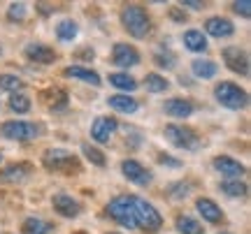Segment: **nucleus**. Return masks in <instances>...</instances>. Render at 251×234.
Wrapping results in <instances>:
<instances>
[{"mask_svg":"<svg viewBox=\"0 0 251 234\" xmlns=\"http://www.w3.org/2000/svg\"><path fill=\"white\" fill-rule=\"evenodd\" d=\"M0 160H2V155H0Z\"/></svg>","mask_w":251,"mask_h":234,"instance_id":"39","label":"nucleus"},{"mask_svg":"<svg viewBox=\"0 0 251 234\" xmlns=\"http://www.w3.org/2000/svg\"><path fill=\"white\" fill-rule=\"evenodd\" d=\"M165 114L172 118H188L193 114V105L188 100H181V98H172L165 102Z\"/></svg>","mask_w":251,"mask_h":234,"instance_id":"15","label":"nucleus"},{"mask_svg":"<svg viewBox=\"0 0 251 234\" xmlns=\"http://www.w3.org/2000/svg\"><path fill=\"white\" fill-rule=\"evenodd\" d=\"M121 171L126 174V179L135 183V186H149L151 183V171L147 170L144 165H140L137 160H124Z\"/></svg>","mask_w":251,"mask_h":234,"instance_id":"9","label":"nucleus"},{"mask_svg":"<svg viewBox=\"0 0 251 234\" xmlns=\"http://www.w3.org/2000/svg\"><path fill=\"white\" fill-rule=\"evenodd\" d=\"M26 58L28 61H35V63H40V65H47V63H54L56 61V51L47 44H28Z\"/></svg>","mask_w":251,"mask_h":234,"instance_id":"14","label":"nucleus"},{"mask_svg":"<svg viewBox=\"0 0 251 234\" xmlns=\"http://www.w3.org/2000/svg\"><path fill=\"white\" fill-rule=\"evenodd\" d=\"M30 174V165L26 162H21V165H9L5 170L0 171V181L2 183H19V181H24Z\"/></svg>","mask_w":251,"mask_h":234,"instance_id":"17","label":"nucleus"},{"mask_svg":"<svg viewBox=\"0 0 251 234\" xmlns=\"http://www.w3.org/2000/svg\"><path fill=\"white\" fill-rule=\"evenodd\" d=\"M81 151H84V155H86V158H89L93 165H98V167H105V153H102V151H98L96 146L84 144V146H81Z\"/></svg>","mask_w":251,"mask_h":234,"instance_id":"30","label":"nucleus"},{"mask_svg":"<svg viewBox=\"0 0 251 234\" xmlns=\"http://www.w3.org/2000/svg\"><path fill=\"white\" fill-rule=\"evenodd\" d=\"M188 190H191L188 183H177V186H172L170 188V192H172V197L175 199H181V197H186L188 195Z\"/></svg>","mask_w":251,"mask_h":234,"instance_id":"33","label":"nucleus"},{"mask_svg":"<svg viewBox=\"0 0 251 234\" xmlns=\"http://www.w3.org/2000/svg\"><path fill=\"white\" fill-rule=\"evenodd\" d=\"M184 7H193V9H202V2H193V0H186Z\"/></svg>","mask_w":251,"mask_h":234,"instance_id":"36","label":"nucleus"},{"mask_svg":"<svg viewBox=\"0 0 251 234\" xmlns=\"http://www.w3.org/2000/svg\"><path fill=\"white\" fill-rule=\"evenodd\" d=\"M191 70H193V74H196L198 79H212L219 67L214 65V61H207V58H196V61L191 63Z\"/></svg>","mask_w":251,"mask_h":234,"instance_id":"20","label":"nucleus"},{"mask_svg":"<svg viewBox=\"0 0 251 234\" xmlns=\"http://www.w3.org/2000/svg\"><path fill=\"white\" fill-rule=\"evenodd\" d=\"M7 17L12 19V21H21V19L26 17V5H24V2H17V5H9Z\"/></svg>","mask_w":251,"mask_h":234,"instance_id":"32","label":"nucleus"},{"mask_svg":"<svg viewBox=\"0 0 251 234\" xmlns=\"http://www.w3.org/2000/svg\"><path fill=\"white\" fill-rule=\"evenodd\" d=\"M221 234H228V232H221Z\"/></svg>","mask_w":251,"mask_h":234,"instance_id":"38","label":"nucleus"},{"mask_svg":"<svg viewBox=\"0 0 251 234\" xmlns=\"http://www.w3.org/2000/svg\"><path fill=\"white\" fill-rule=\"evenodd\" d=\"M63 74H65V77H72V79L86 81V84H91V86H100L98 72H93V70H86V67H81V65H72V67H68V70H65Z\"/></svg>","mask_w":251,"mask_h":234,"instance_id":"18","label":"nucleus"},{"mask_svg":"<svg viewBox=\"0 0 251 234\" xmlns=\"http://www.w3.org/2000/svg\"><path fill=\"white\" fill-rule=\"evenodd\" d=\"M121 23L137 40H142L151 33V19L147 14V9L140 7V5H126L124 12H121Z\"/></svg>","mask_w":251,"mask_h":234,"instance_id":"2","label":"nucleus"},{"mask_svg":"<svg viewBox=\"0 0 251 234\" xmlns=\"http://www.w3.org/2000/svg\"><path fill=\"white\" fill-rule=\"evenodd\" d=\"M205 30L209 33L212 37H230L235 33V26L228 21V19L224 17H212V19H207L205 21Z\"/></svg>","mask_w":251,"mask_h":234,"instance_id":"13","label":"nucleus"},{"mask_svg":"<svg viewBox=\"0 0 251 234\" xmlns=\"http://www.w3.org/2000/svg\"><path fill=\"white\" fill-rule=\"evenodd\" d=\"M214 170L221 171V176H228V179H237L244 174V167L235 158H228V155H216L214 158Z\"/></svg>","mask_w":251,"mask_h":234,"instance_id":"12","label":"nucleus"},{"mask_svg":"<svg viewBox=\"0 0 251 234\" xmlns=\"http://www.w3.org/2000/svg\"><path fill=\"white\" fill-rule=\"evenodd\" d=\"M107 105L121 111V114H135L137 111V100L128 98V95H112V98H107Z\"/></svg>","mask_w":251,"mask_h":234,"instance_id":"19","label":"nucleus"},{"mask_svg":"<svg viewBox=\"0 0 251 234\" xmlns=\"http://www.w3.org/2000/svg\"><path fill=\"white\" fill-rule=\"evenodd\" d=\"M21 88V79L14 74H0V90H7V93H19Z\"/></svg>","mask_w":251,"mask_h":234,"instance_id":"29","label":"nucleus"},{"mask_svg":"<svg viewBox=\"0 0 251 234\" xmlns=\"http://www.w3.org/2000/svg\"><path fill=\"white\" fill-rule=\"evenodd\" d=\"M24 234H49L54 230L51 223H45V220H40V218H28L26 223H24Z\"/></svg>","mask_w":251,"mask_h":234,"instance_id":"22","label":"nucleus"},{"mask_svg":"<svg viewBox=\"0 0 251 234\" xmlns=\"http://www.w3.org/2000/svg\"><path fill=\"white\" fill-rule=\"evenodd\" d=\"M117 118L112 116H100L93 121V126H91V137L98 142V144H107L109 139H112V135L117 132Z\"/></svg>","mask_w":251,"mask_h":234,"instance_id":"7","label":"nucleus"},{"mask_svg":"<svg viewBox=\"0 0 251 234\" xmlns=\"http://www.w3.org/2000/svg\"><path fill=\"white\" fill-rule=\"evenodd\" d=\"M158 162H163V165H170V167H179V165H181L179 160H172V155H165V153L158 155Z\"/></svg>","mask_w":251,"mask_h":234,"instance_id":"35","label":"nucleus"},{"mask_svg":"<svg viewBox=\"0 0 251 234\" xmlns=\"http://www.w3.org/2000/svg\"><path fill=\"white\" fill-rule=\"evenodd\" d=\"M112 61H114V65H119V67H135V65L140 63V54H137L135 46L119 42V44H114Z\"/></svg>","mask_w":251,"mask_h":234,"instance_id":"10","label":"nucleus"},{"mask_svg":"<svg viewBox=\"0 0 251 234\" xmlns=\"http://www.w3.org/2000/svg\"><path fill=\"white\" fill-rule=\"evenodd\" d=\"M221 190L228 197H244L247 195V183H242L240 179H230L221 183Z\"/></svg>","mask_w":251,"mask_h":234,"instance_id":"24","label":"nucleus"},{"mask_svg":"<svg viewBox=\"0 0 251 234\" xmlns=\"http://www.w3.org/2000/svg\"><path fill=\"white\" fill-rule=\"evenodd\" d=\"M153 61H156V65H158V67H168V70H170V67H175V61H177V58H175V54H172V51H168V49H165V51H156V56H153Z\"/></svg>","mask_w":251,"mask_h":234,"instance_id":"31","label":"nucleus"},{"mask_svg":"<svg viewBox=\"0 0 251 234\" xmlns=\"http://www.w3.org/2000/svg\"><path fill=\"white\" fill-rule=\"evenodd\" d=\"M249 7H251L249 0H242V2H235V5H233V9L237 12V14H242V17H249V14H251Z\"/></svg>","mask_w":251,"mask_h":234,"instance_id":"34","label":"nucleus"},{"mask_svg":"<svg viewBox=\"0 0 251 234\" xmlns=\"http://www.w3.org/2000/svg\"><path fill=\"white\" fill-rule=\"evenodd\" d=\"M144 84H147V90H151V93H165L168 86H170V81L161 77V74H147Z\"/></svg>","mask_w":251,"mask_h":234,"instance_id":"27","label":"nucleus"},{"mask_svg":"<svg viewBox=\"0 0 251 234\" xmlns=\"http://www.w3.org/2000/svg\"><path fill=\"white\" fill-rule=\"evenodd\" d=\"M224 61L226 65L237 74H249V56L240 46H226L224 49Z\"/></svg>","mask_w":251,"mask_h":234,"instance_id":"8","label":"nucleus"},{"mask_svg":"<svg viewBox=\"0 0 251 234\" xmlns=\"http://www.w3.org/2000/svg\"><path fill=\"white\" fill-rule=\"evenodd\" d=\"M170 14H172V19H175V21H184V19H186V17H181V14L177 12V9H172Z\"/></svg>","mask_w":251,"mask_h":234,"instance_id":"37","label":"nucleus"},{"mask_svg":"<svg viewBox=\"0 0 251 234\" xmlns=\"http://www.w3.org/2000/svg\"><path fill=\"white\" fill-rule=\"evenodd\" d=\"M56 35H58V40H63V42H72V40L77 37V23L70 21V19L61 21L58 28H56Z\"/></svg>","mask_w":251,"mask_h":234,"instance_id":"26","label":"nucleus"},{"mask_svg":"<svg viewBox=\"0 0 251 234\" xmlns=\"http://www.w3.org/2000/svg\"><path fill=\"white\" fill-rule=\"evenodd\" d=\"M196 207H198V211H200V216L205 218L207 223H221V220H224V213H221V209L216 207L212 199L200 197V199L196 202Z\"/></svg>","mask_w":251,"mask_h":234,"instance_id":"16","label":"nucleus"},{"mask_svg":"<svg viewBox=\"0 0 251 234\" xmlns=\"http://www.w3.org/2000/svg\"><path fill=\"white\" fill-rule=\"evenodd\" d=\"M109 84H112V86H117V88H121V90H126V93L137 88V81H135L130 74H126V72L109 74Z\"/></svg>","mask_w":251,"mask_h":234,"instance_id":"23","label":"nucleus"},{"mask_svg":"<svg viewBox=\"0 0 251 234\" xmlns=\"http://www.w3.org/2000/svg\"><path fill=\"white\" fill-rule=\"evenodd\" d=\"M175 225H177V232H179V234H202L200 223H198V220H193V218H188V216H179Z\"/></svg>","mask_w":251,"mask_h":234,"instance_id":"25","label":"nucleus"},{"mask_svg":"<svg viewBox=\"0 0 251 234\" xmlns=\"http://www.w3.org/2000/svg\"><path fill=\"white\" fill-rule=\"evenodd\" d=\"M42 162H45V167L49 171H65V174L79 171L77 158H75L70 151H65V149H49V151H45Z\"/></svg>","mask_w":251,"mask_h":234,"instance_id":"3","label":"nucleus"},{"mask_svg":"<svg viewBox=\"0 0 251 234\" xmlns=\"http://www.w3.org/2000/svg\"><path fill=\"white\" fill-rule=\"evenodd\" d=\"M214 95H216V100L228 109H244L247 102H249L247 93H244L240 86H235L233 81H221V84L216 86Z\"/></svg>","mask_w":251,"mask_h":234,"instance_id":"4","label":"nucleus"},{"mask_svg":"<svg viewBox=\"0 0 251 234\" xmlns=\"http://www.w3.org/2000/svg\"><path fill=\"white\" fill-rule=\"evenodd\" d=\"M184 44L191 51H205L207 49V37L200 30H186L184 33Z\"/></svg>","mask_w":251,"mask_h":234,"instance_id":"21","label":"nucleus"},{"mask_svg":"<svg viewBox=\"0 0 251 234\" xmlns=\"http://www.w3.org/2000/svg\"><path fill=\"white\" fill-rule=\"evenodd\" d=\"M107 213L126 230H144L156 232L161 230L163 218L153 204L135 195H119L107 204Z\"/></svg>","mask_w":251,"mask_h":234,"instance_id":"1","label":"nucleus"},{"mask_svg":"<svg viewBox=\"0 0 251 234\" xmlns=\"http://www.w3.org/2000/svg\"><path fill=\"white\" fill-rule=\"evenodd\" d=\"M0 135L12 142H28L40 135V126L28 123V121H7L0 126Z\"/></svg>","mask_w":251,"mask_h":234,"instance_id":"6","label":"nucleus"},{"mask_svg":"<svg viewBox=\"0 0 251 234\" xmlns=\"http://www.w3.org/2000/svg\"><path fill=\"white\" fill-rule=\"evenodd\" d=\"M9 107H12V111H17V114H26V111H30V98L24 95V93H12Z\"/></svg>","mask_w":251,"mask_h":234,"instance_id":"28","label":"nucleus"},{"mask_svg":"<svg viewBox=\"0 0 251 234\" xmlns=\"http://www.w3.org/2000/svg\"><path fill=\"white\" fill-rule=\"evenodd\" d=\"M165 137H168L175 146L184 149V151H198V149H200V144H202V139L198 137L196 130L184 128V126H175V123L165 128Z\"/></svg>","mask_w":251,"mask_h":234,"instance_id":"5","label":"nucleus"},{"mask_svg":"<svg viewBox=\"0 0 251 234\" xmlns=\"http://www.w3.org/2000/svg\"><path fill=\"white\" fill-rule=\"evenodd\" d=\"M51 204H54L56 211H58L61 216H65V218H77V216H79V211H81V204H79V202L72 197V195H65V192H58V195H54Z\"/></svg>","mask_w":251,"mask_h":234,"instance_id":"11","label":"nucleus"}]
</instances>
